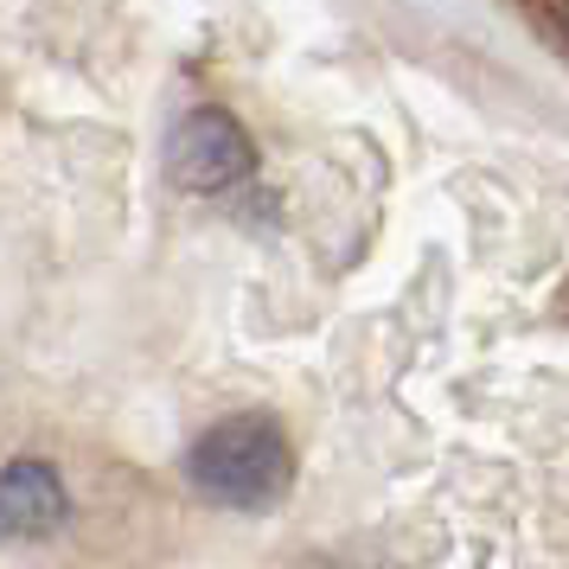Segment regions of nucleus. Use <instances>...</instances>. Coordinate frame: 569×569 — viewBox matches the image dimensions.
Returning a JSON list of instances; mask_svg holds the SVG:
<instances>
[{
  "label": "nucleus",
  "instance_id": "1",
  "mask_svg": "<svg viewBox=\"0 0 569 569\" xmlns=\"http://www.w3.org/2000/svg\"><path fill=\"white\" fill-rule=\"evenodd\" d=\"M186 473L224 512H269L295 487V455H288V436L269 416H224L192 441Z\"/></svg>",
  "mask_w": 569,
  "mask_h": 569
},
{
  "label": "nucleus",
  "instance_id": "2",
  "mask_svg": "<svg viewBox=\"0 0 569 569\" xmlns=\"http://www.w3.org/2000/svg\"><path fill=\"white\" fill-rule=\"evenodd\" d=\"M167 180L186 186V192H224L237 186L250 167H257V148H250V134L237 116L224 109H186L180 122L167 129Z\"/></svg>",
  "mask_w": 569,
  "mask_h": 569
},
{
  "label": "nucleus",
  "instance_id": "3",
  "mask_svg": "<svg viewBox=\"0 0 569 569\" xmlns=\"http://www.w3.org/2000/svg\"><path fill=\"white\" fill-rule=\"evenodd\" d=\"M71 518V492L52 461H7L0 467V538H46Z\"/></svg>",
  "mask_w": 569,
  "mask_h": 569
}]
</instances>
